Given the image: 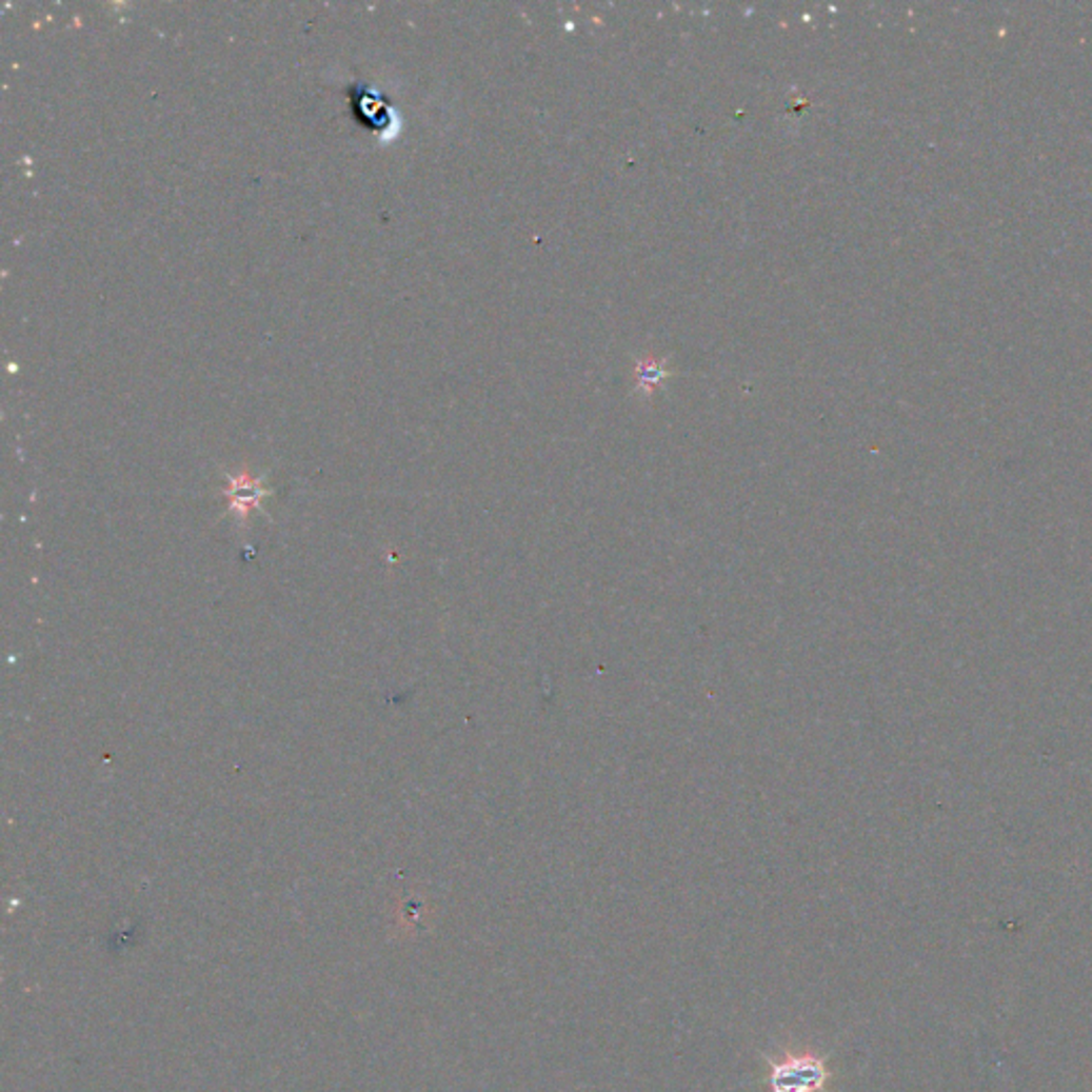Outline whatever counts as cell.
Instances as JSON below:
<instances>
[{
    "instance_id": "obj_3",
    "label": "cell",
    "mask_w": 1092,
    "mask_h": 1092,
    "mask_svg": "<svg viewBox=\"0 0 1092 1092\" xmlns=\"http://www.w3.org/2000/svg\"><path fill=\"white\" fill-rule=\"evenodd\" d=\"M636 378H638L640 386H647V389H649V386L659 384V380L666 378V372L661 370V365H659L657 361H642V363L638 365V376H636Z\"/></svg>"
},
{
    "instance_id": "obj_2",
    "label": "cell",
    "mask_w": 1092,
    "mask_h": 1092,
    "mask_svg": "<svg viewBox=\"0 0 1092 1092\" xmlns=\"http://www.w3.org/2000/svg\"><path fill=\"white\" fill-rule=\"evenodd\" d=\"M353 107L361 124L370 126L382 139H393L399 128V116L391 107V103L374 88H365L363 83H355L351 88Z\"/></svg>"
},
{
    "instance_id": "obj_1",
    "label": "cell",
    "mask_w": 1092,
    "mask_h": 1092,
    "mask_svg": "<svg viewBox=\"0 0 1092 1092\" xmlns=\"http://www.w3.org/2000/svg\"><path fill=\"white\" fill-rule=\"evenodd\" d=\"M830 1075L826 1060L809 1050L769 1056V1092H823Z\"/></svg>"
}]
</instances>
